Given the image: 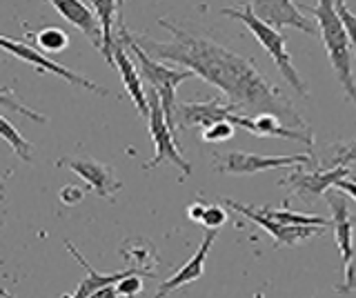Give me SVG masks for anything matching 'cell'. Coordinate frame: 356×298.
Returning a JSON list of instances; mask_svg holds the SVG:
<instances>
[{
	"mask_svg": "<svg viewBox=\"0 0 356 298\" xmlns=\"http://www.w3.org/2000/svg\"><path fill=\"white\" fill-rule=\"evenodd\" d=\"M159 25L172 34V40H154L136 36L140 47L156 60H172L205 83L222 92L225 101L245 116H276L281 123L294 129H309L292 101L256 67V63L241 53L222 47L220 42L198 36L178 27L167 18H159Z\"/></svg>",
	"mask_w": 356,
	"mask_h": 298,
	"instance_id": "1",
	"label": "cell"
},
{
	"mask_svg": "<svg viewBox=\"0 0 356 298\" xmlns=\"http://www.w3.org/2000/svg\"><path fill=\"white\" fill-rule=\"evenodd\" d=\"M309 12L316 16L318 34L330 56L332 69L348 98L356 105V83L352 78V40L348 29H345V23L341 20L337 0H318V5L312 7Z\"/></svg>",
	"mask_w": 356,
	"mask_h": 298,
	"instance_id": "2",
	"label": "cell"
},
{
	"mask_svg": "<svg viewBox=\"0 0 356 298\" xmlns=\"http://www.w3.org/2000/svg\"><path fill=\"white\" fill-rule=\"evenodd\" d=\"M116 34L125 40V45L129 47V51L136 56L138 60V72L152 90L159 92L161 101H163V112H165V118L167 123H170L174 134H178V125H176V87L185 83L187 78H194V72L189 69H172L167 67V65L159 63L154 56H149L147 51L140 47V42L136 40V36H131L127 27L122 25V14L118 16V23H116Z\"/></svg>",
	"mask_w": 356,
	"mask_h": 298,
	"instance_id": "3",
	"label": "cell"
},
{
	"mask_svg": "<svg viewBox=\"0 0 356 298\" xmlns=\"http://www.w3.org/2000/svg\"><path fill=\"white\" fill-rule=\"evenodd\" d=\"M220 14L227 16V18H234V20H241V23L256 36V40L261 42V47L267 53H270L274 65L278 67V72H281L283 78L294 87L296 94L307 96V85L303 83L298 69L294 67L292 56H289L287 45H285V36L281 34V31H278L276 27H272V25L263 23L261 18H256V14L252 12V5H243L241 9H236V7H222Z\"/></svg>",
	"mask_w": 356,
	"mask_h": 298,
	"instance_id": "4",
	"label": "cell"
},
{
	"mask_svg": "<svg viewBox=\"0 0 356 298\" xmlns=\"http://www.w3.org/2000/svg\"><path fill=\"white\" fill-rule=\"evenodd\" d=\"M147 101H149V134H152V140H154V158L147 160L143 165V169H154L159 167L161 163H172L174 167L183 174V179H187V176H192V165H189V160L181 154V147L176 145L174 140V131L170 127V123H167L165 118V112H163V101L156 90L147 92Z\"/></svg>",
	"mask_w": 356,
	"mask_h": 298,
	"instance_id": "5",
	"label": "cell"
},
{
	"mask_svg": "<svg viewBox=\"0 0 356 298\" xmlns=\"http://www.w3.org/2000/svg\"><path fill=\"white\" fill-rule=\"evenodd\" d=\"M220 120H227L234 127L248 129L252 127V116L241 114L236 107H232L227 101L222 98H211V101L205 103H178L176 107V125L178 127H209L214 123H220Z\"/></svg>",
	"mask_w": 356,
	"mask_h": 298,
	"instance_id": "6",
	"label": "cell"
},
{
	"mask_svg": "<svg viewBox=\"0 0 356 298\" xmlns=\"http://www.w3.org/2000/svg\"><path fill=\"white\" fill-rule=\"evenodd\" d=\"M289 165H300V167H318L314 156L305 154H294V156H261V154H248V151H227L214 158V169L220 174H259L267 169L289 167Z\"/></svg>",
	"mask_w": 356,
	"mask_h": 298,
	"instance_id": "7",
	"label": "cell"
},
{
	"mask_svg": "<svg viewBox=\"0 0 356 298\" xmlns=\"http://www.w3.org/2000/svg\"><path fill=\"white\" fill-rule=\"evenodd\" d=\"M0 45H3L5 51L14 53V56H18L22 63L31 65V67H36V69L42 72V74H54V76H58V78L67 81L70 85L83 87V90L92 92V94L109 96V92L105 90L103 85L94 83L92 78H87V76H83V74H76V72H72V69H67L65 65H60V63H56V60L47 58V56H44V53H40L38 49L29 47L27 42L14 40V38H9V36H0Z\"/></svg>",
	"mask_w": 356,
	"mask_h": 298,
	"instance_id": "8",
	"label": "cell"
},
{
	"mask_svg": "<svg viewBox=\"0 0 356 298\" xmlns=\"http://www.w3.org/2000/svg\"><path fill=\"white\" fill-rule=\"evenodd\" d=\"M220 203L234 209V212H238L243 214L245 218H250L252 223L256 225H261L267 234H270L274 238V245L276 247H281V245H298V242H303L307 238H314L318 234H323L327 227H307V225H285V223H278V220L270 218V216H265L261 209H254V207H248V205H243V203H236V201H232V198H220Z\"/></svg>",
	"mask_w": 356,
	"mask_h": 298,
	"instance_id": "9",
	"label": "cell"
},
{
	"mask_svg": "<svg viewBox=\"0 0 356 298\" xmlns=\"http://www.w3.org/2000/svg\"><path fill=\"white\" fill-rule=\"evenodd\" d=\"M250 5H252V12L256 14V18H261L263 23L272 25L276 29L294 27L309 36L318 34V27L300 12L294 0H252Z\"/></svg>",
	"mask_w": 356,
	"mask_h": 298,
	"instance_id": "10",
	"label": "cell"
},
{
	"mask_svg": "<svg viewBox=\"0 0 356 298\" xmlns=\"http://www.w3.org/2000/svg\"><path fill=\"white\" fill-rule=\"evenodd\" d=\"M330 209H332V227H334V240H337V247L341 251V258H343V276H348L354 272L352 270V258H354V220L350 216V209H348V201L341 190H330L325 194Z\"/></svg>",
	"mask_w": 356,
	"mask_h": 298,
	"instance_id": "11",
	"label": "cell"
},
{
	"mask_svg": "<svg viewBox=\"0 0 356 298\" xmlns=\"http://www.w3.org/2000/svg\"><path fill=\"white\" fill-rule=\"evenodd\" d=\"M56 167H67V169L76 172L89 185V190H94L100 198H114L122 190V183L114 176V169H111L109 165L98 163L94 158L65 156L56 163Z\"/></svg>",
	"mask_w": 356,
	"mask_h": 298,
	"instance_id": "12",
	"label": "cell"
},
{
	"mask_svg": "<svg viewBox=\"0 0 356 298\" xmlns=\"http://www.w3.org/2000/svg\"><path fill=\"white\" fill-rule=\"evenodd\" d=\"M350 167H330V169H318V167H309V169H294L287 179L281 181V185H287L289 190L298 196H323L330 190L337 187L339 181L348 179Z\"/></svg>",
	"mask_w": 356,
	"mask_h": 298,
	"instance_id": "13",
	"label": "cell"
},
{
	"mask_svg": "<svg viewBox=\"0 0 356 298\" xmlns=\"http://www.w3.org/2000/svg\"><path fill=\"white\" fill-rule=\"evenodd\" d=\"M47 3L67 20V23H72L76 29H81L85 38L92 42L96 49L103 51L105 31L94 9H89L83 0H47Z\"/></svg>",
	"mask_w": 356,
	"mask_h": 298,
	"instance_id": "14",
	"label": "cell"
},
{
	"mask_svg": "<svg viewBox=\"0 0 356 298\" xmlns=\"http://www.w3.org/2000/svg\"><path fill=\"white\" fill-rule=\"evenodd\" d=\"M129 47L125 45V40H122L118 34H116V45H114V67L118 69L120 78H122V85H125L127 94L131 96L134 105H136L140 118L149 120V101H147V92H145L143 87V76L140 72L136 69V65L129 58Z\"/></svg>",
	"mask_w": 356,
	"mask_h": 298,
	"instance_id": "15",
	"label": "cell"
},
{
	"mask_svg": "<svg viewBox=\"0 0 356 298\" xmlns=\"http://www.w3.org/2000/svg\"><path fill=\"white\" fill-rule=\"evenodd\" d=\"M218 238V229H207L205 231V238L200 242V247L196 249V254L192 258H189L181 270H176L174 276H170L163 285L156 298H165L167 294H172L176 290H181V287L189 285V283H196L200 276L205 274V263H207V256H209V249L214 245V240Z\"/></svg>",
	"mask_w": 356,
	"mask_h": 298,
	"instance_id": "16",
	"label": "cell"
},
{
	"mask_svg": "<svg viewBox=\"0 0 356 298\" xmlns=\"http://www.w3.org/2000/svg\"><path fill=\"white\" fill-rule=\"evenodd\" d=\"M65 247H67V251H70L72 256H74V260L85 270V279H83L81 283H78L74 296H63V298H89L94 292H98L100 287H105V285H116L118 281L125 279L127 274L136 272V270H129V267H127V270H122V272H111V274L96 272V270L92 267V265H89V263L83 258V254L78 251L70 240H65Z\"/></svg>",
	"mask_w": 356,
	"mask_h": 298,
	"instance_id": "17",
	"label": "cell"
},
{
	"mask_svg": "<svg viewBox=\"0 0 356 298\" xmlns=\"http://www.w3.org/2000/svg\"><path fill=\"white\" fill-rule=\"evenodd\" d=\"M120 256H122V260L127 263L129 270H136L140 276L147 274L149 279H154L156 274H152V272L161 265L159 254H156V247L152 245L147 238H140V236L129 238V240L122 242V245H120Z\"/></svg>",
	"mask_w": 356,
	"mask_h": 298,
	"instance_id": "18",
	"label": "cell"
},
{
	"mask_svg": "<svg viewBox=\"0 0 356 298\" xmlns=\"http://www.w3.org/2000/svg\"><path fill=\"white\" fill-rule=\"evenodd\" d=\"M125 0H92L94 12L100 18V25H103L105 31V45H103V56L107 60V65L114 67V45H116V23L120 16V7ZM116 69V67H114Z\"/></svg>",
	"mask_w": 356,
	"mask_h": 298,
	"instance_id": "19",
	"label": "cell"
},
{
	"mask_svg": "<svg viewBox=\"0 0 356 298\" xmlns=\"http://www.w3.org/2000/svg\"><path fill=\"white\" fill-rule=\"evenodd\" d=\"M0 134H3V140L9 142V147L14 149V154L25 163H33V147L31 142L20 134V131L11 125V120L7 116H3L0 120Z\"/></svg>",
	"mask_w": 356,
	"mask_h": 298,
	"instance_id": "20",
	"label": "cell"
},
{
	"mask_svg": "<svg viewBox=\"0 0 356 298\" xmlns=\"http://www.w3.org/2000/svg\"><path fill=\"white\" fill-rule=\"evenodd\" d=\"M27 36L36 40V45L42 51H49V53H60L70 45V36H67L60 27H42L38 31H29Z\"/></svg>",
	"mask_w": 356,
	"mask_h": 298,
	"instance_id": "21",
	"label": "cell"
},
{
	"mask_svg": "<svg viewBox=\"0 0 356 298\" xmlns=\"http://www.w3.org/2000/svg\"><path fill=\"white\" fill-rule=\"evenodd\" d=\"M261 212L265 216L278 220V223H285V225H307V227H330L332 225V220L323 218V216L296 214V212H289V209H270V207H263Z\"/></svg>",
	"mask_w": 356,
	"mask_h": 298,
	"instance_id": "22",
	"label": "cell"
},
{
	"mask_svg": "<svg viewBox=\"0 0 356 298\" xmlns=\"http://www.w3.org/2000/svg\"><path fill=\"white\" fill-rule=\"evenodd\" d=\"M234 134H236V127H234L232 123H227V120H220V123L205 127L200 138H203L205 142H225V140L234 138Z\"/></svg>",
	"mask_w": 356,
	"mask_h": 298,
	"instance_id": "23",
	"label": "cell"
},
{
	"mask_svg": "<svg viewBox=\"0 0 356 298\" xmlns=\"http://www.w3.org/2000/svg\"><path fill=\"white\" fill-rule=\"evenodd\" d=\"M116 290L120 296H125V298H136L143 292V276L138 272L127 274L125 279L116 283Z\"/></svg>",
	"mask_w": 356,
	"mask_h": 298,
	"instance_id": "24",
	"label": "cell"
},
{
	"mask_svg": "<svg viewBox=\"0 0 356 298\" xmlns=\"http://www.w3.org/2000/svg\"><path fill=\"white\" fill-rule=\"evenodd\" d=\"M227 223V212L222 209V205H209L203 214V220L200 225H205L207 229H220Z\"/></svg>",
	"mask_w": 356,
	"mask_h": 298,
	"instance_id": "25",
	"label": "cell"
},
{
	"mask_svg": "<svg viewBox=\"0 0 356 298\" xmlns=\"http://www.w3.org/2000/svg\"><path fill=\"white\" fill-rule=\"evenodd\" d=\"M337 9L341 14V20L345 23V29H348L350 34V40H352V49L356 53V16L348 9V5H345V0H337Z\"/></svg>",
	"mask_w": 356,
	"mask_h": 298,
	"instance_id": "26",
	"label": "cell"
},
{
	"mask_svg": "<svg viewBox=\"0 0 356 298\" xmlns=\"http://www.w3.org/2000/svg\"><path fill=\"white\" fill-rule=\"evenodd\" d=\"M350 163H356V140L350 142V145L339 147L337 156H334V160H332L334 167H339V165H343V167H348Z\"/></svg>",
	"mask_w": 356,
	"mask_h": 298,
	"instance_id": "27",
	"label": "cell"
},
{
	"mask_svg": "<svg viewBox=\"0 0 356 298\" xmlns=\"http://www.w3.org/2000/svg\"><path fill=\"white\" fill-rule=\"evenodd\" d=\"M58 198L65 205H78L85 198V190H81L78 185H65L58 194Z\"/></svg>",
	"mask_w": 356,
	"mask_h": 298,
	"instance_id": "28",
	"label": "cell"
},
{
	"mask_svg": "<svg viewBox=\"0 0 356 298\" xmlns=\"http://www.w3.org/2000/svg\"><path fill=\"white\" fill-rule=\"evenodd\" d=\"M3 105H5V109H11V107L20 109V112H25L27 118L38 120V123H44V120H47L44 116H40V114H36V112H31V109H27L25 105H14V103H11V94H9V90H3Z\"/></svg>",
	"mask_w": 356,
	"mask_h": 298,
	"instance_id": "29",
	"label": "cell"
},
{
	"mask_svg": "<svg viewBox=\"0 0 356 298\" xmlns=\"http://www.w3.org/2000/svg\"><path fill=\"white\" fill-rule=\"evenodd\" d=\"M337 292L339 294H350V292H356V270L345 279V283L337 285Z\"/></svg>",
	"mask_w": 356,
	"mask_h": 298,
	"instance_id": "30",
	"label": "cell"
},
{
	"mask_svg": "<svg viewBox=\"0 0 356 298\" xmlns=\"http://www.w3.org/2000/svg\"><path fill=\"white\" fill-rule=\"evenodd\" d=\"M118 290H116V285H105V287H100L98 292H94L89 298H118Z\"/></svg>",
	"mask_w": 356,
	"mask_h": 298,
	"instance_id": "31",
	"label": "cell"
},
{
	"mask_svg": "<svg viewBox=\"0 0 356 298\" xmlns=\"http://www.w3.org/2000/svg\"><path fill=\"white\" fill-rule=\"evenodd\" d=\"M205 209H207V207H205L203 203H194L192 207H189V212H187V214H189V218L194 220V223H200V220H203Z\"/></svg>",
	"mask_w": 356,
	"mask_h": 298,
	"instance_id": "32",
	"label": "cell"
},
{
	"mask_svg": "<svg viewBox=\"0 0 356 298\" xmlns=\"http://www.w3.org/2000/svg\"><path fill=\"white\" fill-rule=\"evenodd\" d=\"M337 190H341L343 194L352 196L354 201H356V183H352V181H348V179H343V181L337 183Z\"/></svg>",
	"mask_w": 356,
	"mask_h": 298,
	"instance_id": "33",
	"label": "cell"
},
{
	"mask_svg": "<svg viewBox=\"0 0 356 298\" xmlns=\"http://www.w3.org/2000/svg\"><path fill=\"white\" fill-rule=\"evenodd\" d=\"M3 298H16V296H14V294H9L7 290H3Z\"/></svg>",
	"mask_w": 356,
	"mask_h": 298,
	"instance_id": "34",
	"label": "cell"
}]
</instances>
